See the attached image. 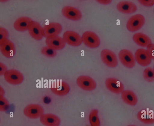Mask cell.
Instances as JSON below:
<instances>
[{"instance_id": "25", "label": "cell", "mask_w": 154, "mask_h": 126, "mask_svg": "<svg viewBox=\"0 0 154 126\" xmlns=\"http://www.w3.org/2000/svg\"><path fill=\"white\" fill-rule=\"evenodd\" d=\"M41 52L43 55L49 58L55 57L57 54L56 51L47 46L43 47L41 49Z\"/></svg>"}, {"instance_id": "16", "label": "cell", "mask_w": 154, "mask_h": 126, "mask_svg": "<svg viewBox=\"0 0 154 126\" xmlns=\"http://www.w3.org/2000/svg\"><path fill=\"white\" fill-rule=\"evenodd\" d=\"M40 121L45 126H59L61 123L58 116L51 113H44L40 118Z\"/></svg>"}, {"instance_id": "27", "label": "cell", "mask_w": 154, "mask_h": 126, "mask_svg": "<svg viewBox=\"0 0 154 126\" xmlns=\"http://www.w3.org/2000/svg\"><path fill=\"white\" fill-rule=\"evenodd\" d=\"M8 32L7 30L4 27L0 28V43L8 39Z\"/></svg>"}, {"instance_id": "29", "label": "cell", "mask_w": 154, "mask_h": 126, "mask_svg": "<svg viewBox=\"0 0 154 126\" xmlns=\"http://www.w3.org/2000/svg\"><path fill=\"white\" fill-rule=\"evenodd\" d=\"M138 1L141 4L146 7H151L154 5V0H139Z\"/></svg>"}, {"instance_id": "31", "label": "cell", "mask_w": 154, "mask_h": 126, "mask_svg": "<svg viewBox=\"0 0 154 126\" xmlns=\"http://www.w3.org/2000/svg\"><path fill=\"white\" fill-rule=\"evenodd\" d=\"M97 1L100 4L103 5H108L112 2L111 0H97Z\"/></svg>"}, {"instance_id": "6", "label": "cell", "mask_w": 154, "mask_h": 126, "mask_svg": "<svg viewBox=\"0 0 154 126\" xmlns=\"http://www.w3.org/2000/svg\"><path fill=\"white\" fill-rule=\"evenodd\" d=\"M100 57L103 62L109 67L114 68L118 64V60L116 55L109 49L103 50L101 52Z\"/></svg>"}, {"instance_id": "32", "label": "cell", "mask_w": 154, "mask_h": 126, "mask_svg": "<svg viewBox=\"0 0 154 126\" xmlns=\"http://www.w3.org/2000/svg\"><path fill=\"white\" fill-rule=\"evenodd\" d=\"M5 91L4 89L1 86L0 87V95L4 96Z\"/></svg>"}, {"instance_id": "2", "label": "cell", "mask_w": 154, "mask_h": 126, "mask_svg": "<svg viewBox=\"0 0 154 126\" xmlns=\"http://www.w3.org/2000/svg\"><path fill=\"white\" fill-rule=\"evenodd\" d=\"M5 81L13 85H18L21 84L24 79L22 73L16 69L8 70L4 75Z\"/></svg>"}, {"instance_id": "15", "label": "cell", "mask_w": 154, "mask_h": 126, "mask_svg": "<svg viewBox=\"0 0 154 126\" xmlns=\"http://www.w3.org/2000/svg\"><path fill=\"white\" fill-rule=\"evenodd\" d=\"M134 57L137 62L143 66L149 65L152 60L146 50L143 48L138 49L135 51Z\"/></svg>"}, {"instance_id": "18", "label": "cell", "mask_w": 154, "mask_h": 126, "mask_svg": "<svg viewBox=\"0 0 154 126\" xmlns=\"http://www.w3.org/2000/svg\"><path fill=\"white\" fill-rule=\"evenodd\" d=\"M28 31L31 36L35 40H41L43 37V27L36 21H32Z\"/></svg>"}, {"instance_id": "10", "label": "cell", "mask_w": 154, "mask_h": 126, "mask_svg": "<svg viewBox=\"0 0 154 126\" xmlns=\"http://www.w3.org/2000/svg\"><path fill=\"white\" fill-rule=\"evenodd\" d=\"M105 85L107 89L111 92L116 94L121 93L124 90V87L122 82L114 78H107Z\"/></svg>"}, {"instance_id": "1", "label": "cell", "mask_w": 154, "mask_h": 126, "mask_svg": "<svg viewBox=\"0 0 154 126\" xmlns=\"http://www.w3.org/2000/svg\"><path fill=\"white\" fill-rule=\"evenodd\" d=\"M23 114L26 117L35 119L40 117L44 114V110L40 105L31 104L26 106L24 109Z\"/></svg>"}, {"instance_id": "13", "label": "cell", "mask_w": 154, "mask_h": 126, "mask_svg": "<svg viewBox=\"0 0 154 126\" xmlns=\"http://www.w3.org/2000/svg\"><path fill=\"white\" fill-rule=\"evenodd\" d=\"M45 43L47 46L56 51L63 49L66 44L63 37L58 35L46 38Z\"/></svg>"}, {"instance_id": "33", "label": "cell", "mask_w": 154, "mask_h": 126, "mask_svg": "<svg viewBox=\"0 0 154 126\" xmlns=\"http://www.w3.org/2000/svg\"><path fill=\"white\" fill-rule=\"evenodd\" d=\"M127 126H135L134 125H128Z\"/></svg>"}, {"instance_id": "23", "label": "cell", "mask_w": 154, "mask_h": 126, "mask_svg": "<svg viewBox=\"0 0 154 126\" xmlns=\"http://www.w3.org/2000/svg\"><path fill=\"white\" fill-rule=\"evenodd\" d=\"M98 110L96 109L91 110L89 115V121L91 126H100L98 116Z\"/></svg>"}, {"instance_id": "9", "label": "cell", "mask_w": 154, "mask_h": 126, "mask_svg": "<svg viewBox=\"0 0 154 126\" xmlns=\"http://www.w3.org/2000/svg\"><path fill=\"white\" fill-rule=\"evenodd\" d=\"M63 38L66 43L73 47L79 46L82 42V37L73 31L65 32L63 34Z\"/></svg>"}, {"instance_id": "21", "label": "cell", "mask_w": 154, "mask_h": 126, "mask_svg": "<svg viewBox=\"0 0 154 126\" xmlns=\"http://www.w3.org/2000/svg\"><path fill=\"white\" fill-rule=\"evenodd\" d=\"M133 39L137 45L143 47L147 48L152 43L149 37L142 33H137L134 34Z\"/></svg>"}, {"instance_id": "17", "label": "cell", "mask_w": 154, "mask_h": 126, "mask_svg": "<svg viewBox=\"0 0 154 126\" xmlns=\"http://www.w3.org/2000/svg\"><path fill=\"white\" fill-rule=\"evenodd\" d=\"M33 20L27 17H22L18 18L14 22L13 26L14 29L19 32L28 30Z\"/></svg>"}, {"instance_id": "19", "label": "cell", "mask_w": 154, "mask_h": 126, "mask_svg": "<svg viewBox=\"0 0 154 126\" xmlns=\"http://www.w3.org/2000/svg\"><path fill=\"white\" fill-rule=\"evenodd\" d=\"M117 10L124 14H131L135 12L137 9L136 5L133 2L128 1L119 2L116 6Z\"/></svg>"}, {"instance_id": "11", "label": "cell", "mask_w": 154, "mask_h": 126, "mask_svg": "<svg viewBox=\"0 0 154 126\" xmlns=\"http://www.w3.org/2000/svg\"><path fill=\"white\" fill-rule=\"evenodd\" d=\"M62 30V27L60 23L57 22H51L43 27V36L47 38L52 36L58 35Z\"/></svg>"}, {"instance_id": "34", "label": "cell", "mask_w": 154, "mask_h": 126, "mask_svg": "<svg viewBox=\"0 0 154 126\" xmlns=\"http://www.w3.org/2000/svg\"><path fill=\"white\" fill-rule=\"evenodd\" d=\"M153 69V70H154V66Z\"/></svg>"}, {"instance_id": "35", "label": "cell", "mask_w": 154, "mask_h": 126, "mask_svg": "<svg viewBox=\"0 0 154 126\" xmlns=\"http://www.w3.org/2000/svg\"></svg>"}, {"instance_id": "8", "label": "cell", "mask_w": 154, "mask_h": 126, "mask_svg": "<svg viewBox=\"0 0 154 126\" xmlns=\"http://www.w3.org/2000/svg\"><path fill=\"white\" fill-rule=\"evenodd\" d=\"M78 86L82 89L90 91L96 88L97 84L95 80L91 77L84 75L79 76L76 80Z\"/></svg>"}, {"instance_id": "20", "label": "cell", "mask_w": 154, "mask_h": 126, "mask_svg": "<svg viewBox=\"0 0 154 126\" xmlns=\"http://www.w3.org/2000/svg\"><path fill=\"white\" fill-rule=\"evenodd\" d=\"M121 98L125 103L131 106L135 105L138 102L137 95L131 90H124L121 93Z\"/></svg>"}, {"instance_id": "22", "label": "cell", "mask_w": 154, "mask_h": 126, "mask_svg": "<svg viewBox=\"0 0 154 126\" xmlns=\"http://www.w3.org/2000/svg\"><path fill=\"white\" fill-rule=\"evenodd\" d=\"M146 112L141 111L138 114V119L141 122L146 124L154 123V116L151 114L146 113Z\"/></svg>"}, {"instance_id": "14", "label": "cell", "mask_w": 154, "mask_h": 126, "mask_svg": "<svg viewBox=\"0 0 154 126\" xmlns=\"http://www.w3.org/2000/svg\"><path fill=\"white\" fill-rule=\"evenodd\" d=\"M61 12L65 17L72 20H79L82 17V13L79 10L69 6L63 7L62 9Z\"/></svg>"}, {"instance_id": "5", "label": "cell", "mask_w": 154, "mask_h": 126, "mask_svg": "<svg viewBox=\"0 0 154 126\" xmlns=\"http://www.w3.org/2000/svg\"><path fill=\"white\" fill-rule=\"evenodd\" d=\"M50 90L54 94L62 96L67 95L70 91L69 85L62 80H57L52 83Z\"/></svg>"}, {"instance_id": "24", "label": "cell", "mask_w": 154, "mask_h": 126, "mask_svg": "<svg viewBox=\"0 0 154 126\" xmlns=\"http://www.w3.org/2000/svg\"><path fill=\"white\" fill-rule=\"evenodd\" d=\"M143 76L144 79L146 81L151 82L154 81V71L150 67L146 68L143 71Z\"/></svg>"}, {"instance_id": "4", "label": "cell", "mask_w": 154, "mask_h": 126, "mask_svg": "<svg viewBox=\"0 0 154 126\" xmlns=\"http://www.w3.org/2000/svg\"><path fill=\"white\" fill-rule=\"evenodd\" d=\"M82 42L85 45L91 48H97L100 44V40L99 37L91 31L85 32L82 35Z\"/></svg>"}, {"instance_id": "30", "label": "cell", "mask_w": 154, "mask_h": 126, "mask_svg": "<svg viewBox=\"0 0 154 126\" xmlns=\"http://www.w3.org/2000/svg\"><path fill=\"white\" fill-rule=\"evenodd\" d=\"M8 70L7 66L4 63L0 62V75L4 76Z\"/></svg>"}, {"instance_id": "26", "label": "cell", "mask_w": 154, "mask_h": 126, "mask_svg": "<svg viewBox=\"0 0 154 126\" xmlns=\"http://www.w3.org/2000/svg\"><path fill=\"white\" fill-rule=\"evenodd\" d=\"M10 103L4 96L0 95V111L5 112L9 108Z\"/></svg>"}, {"instance_id": "7", "label": "cell", "mask_w": 154, "mask_h": 126, "mask_svg": "<svg viewBox=\"0 0 154 126\" xmlns=\"http://www.w3.org/2000/svg\"><path fill=\"white\" fill-rule=\"evenodd\" d=\"M119 57L122 64L127 68H133L135 64V60L133 54L129 50L123 49L119 54Z\"/></svg>"}, {"instance_id": "12", "label": "cell", "mask_w": 154, "mask_h": 126, "mask_svg": "<svg viewBox=\"0 0 154 126\" xmlns=\"http://www.w3.org/2000/svg\"><path fill=\"white\" fill-rule=\"evenodd\" d=\"M0 51L3 56L10 58L15 55L16 48L13 43L8 39L0 43Z\"/></svg>"}, {"instance_id": "3", "label": "cell", "mask_w": 154, "mask_h": 126, "mask_svg": "<svg viewBox=\"0 0 154 126\" xmlns=\"http://www.w3.org/2000/svg\"><path fill=\"white\" fill-rule=\"evenodd\" d=\"M145 19L140 14H136L131 17L128 20L126 27L131 32H134L140 29L144 25Z\"/></svg>"}, {"instance_id": "28", "label": "cell", "mask_w": 154, "mask_h": 126, "mask_svg": "<svg viewBox=\"0 0 154 126\" xmlns=\"http://www.w3.org/2000/svg\"><path fill=\"white\" fill-rule=\"evenodd\" d=\"M146 48V50L151 58L154 60V44L151 43Z\"/></svg>"}]
</instances>
